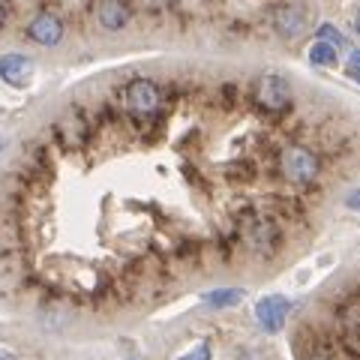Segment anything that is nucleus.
Segmentation results:
<instances>
[{
  "instance_id": "nucleus-16",
  "label": "nucleus",
  "mask_w": 360,
  "mask_h": 360,
  "mask_svg": "<svg viewBox=\"0 0 360 360\" xmlns=\"http://www.w3.org/2000/svg\"><path fill=\"white\" fill-rule=\"evenodd\" d=\"M4 25H6V6L0 4V27H4Z\"/></svg>"
},
{
  "instance_id": "nucleus-9",
  "label": "nucleus",
  "mask_w": 360,
  "mask_h": 360,
  "mask_svg": "<svg viewBox=\"0 0 360 360\" xmlns=\"http://www.w3.org/2000/svg\"><path fill=\"white\" fill-rule=\"evenodd\" d=\"M243 300V291L240 288H217V291H207L205 295V303H210V307H234V303Z\"/></svg>"
},
{
  "instance_id": "nucleus-2",
  "label": "nucleus",
  "mask_w": 360,
  "mask_h": 360,
  "mask_svg": "<svg viewBox=\"0 0 360 360\" xmlns=\"http://www.w3.org/2000/svg\"><path fill=\"white\" fill-rule=\"evenodd\" d=\"M255 99H258V105L267 108V111H274V115H279V111H285L291 105V84L285 82L283 75H264L262 82H258L255 87Z\"/></svg>"
},
{
  "instance_id": "nucleus-18",
  "label": "nucleus",
  "mask_w": 360,
  "mask_h": 360,
  "mask_svg": "<svg viewBox=\"0 0 360 360\" xmlns=\"http://www.w3.org/2000/svg\"><path fill=\"white\" fill-rule=\"evenodd\" d=\"M0 148H4V139H0Z\"/></svg>"
},
{
  "instance_id": "nucleus-3",
  "label": "nucleus",
  "mask_w": 360,
  "mask_h": 360,
  "mask_svg": "<svg viewBox=\"0 0 360 360\" xmlns=\"http://www.w3.org/2000/svg\"><path fill=\"white\" fill-rule=\"evenodd\" d=\"M270 25H274V30L283 39H297L300 33L307 30L309 15H307V9L297 6V4H283L270 13Z\"/></svg>"
},
{
  "instance_id": "nucleus-13",
  "label": "nucleus",
  "mask_w": 360,
  "mask_h": 360,
  "mask_svg": "<svg viewBox=\"0 0 360 360\" xmlns=\"http://www.w3.org/2000/svg\"><path fill=\"white\" fill-rule=\"evenodd\" d=\"M345 205L352 207L354 213H360V189H354V193H348V198H345Z\"/></svg>"
},
{
  "instance_id": "nucleus-7",
  "label": "nucleus",
  "mask_w": 360,
  "mask_h": 360,
  "mask_svg": "<svg viewBox=\"0 0 360 360\" xmlns=\"http://www.w3.org/2000/svg\"><path fill=\"white\" fill-rule=\"evenodd\" d=\"M27 37L37 42V45H45V49H51V45H58L63 39V21L54 15V13H42L30 21L27 27Z\"/></svg>"
},
{
  "instance_id": "nucleus-11",
  "label": "nucleus",
  "mask_w": 360,
  "mask_h": 360,
  "mask_svg": "<svg viewBox=\"0 0 360 360\" xmlns=\"http://www.w3.org/2000/svg\"><path fill=\"white\" fill-rule=\"evenodd\" d=\"M315 42H328V45H333V49H340V45L345 42V37L333 25H321L319 33H315Z\"/></svg>"
},
{
  "instance_id": "nucleus-19",
  "label": "nucleus",
  "mask_w": 360,
  "mask_h": 360,
  "mask_svg": "<svg viewBox=\"0 0 360 360\" xmlns=\"http://www.w3.org/2000/svg\"><path fill=\"white\" fill-rule=\"evenodd\" d=\"M354 78H357V82H360V75H354Z\"/></svg>"
},
{
  "instance_id": "nucleus-6",
  "label": "nucleus",
  "mask_w": 360,
  "mask_h": 360,
  "mask_svg": "<svg viewBox=\"0 0 360 360\" xmlns=\"http://www.w3.org/2000/svg\"><path fill=\"white\" fill-rule=\"evenodd\" d=\"M0 78L13 87H27L33 78V60L27 54H4L0 58Z\"/></svg>"
},
{
  "instance_id": "nucleus-8",
  "label": "nucleus",
  "mask_w": 360,
  "mask_h": 360,
  "mask_svg": "<svg viewBox=\"0 0 360 360\" xmlns=\"http://www.w3.org/2000/svg\"><path fill=\"white\" fill-rule=\"evenodd\" d=\"M94 15L103 30H123L129 25V6L123 0H96Z\"/></svg>"
},
{
  "instance_id": "nucleus-1",
  "label": "nucleus",
  "mask_w": 360,
  "mask_h": 360,
  "mask_svg": "<svg viewBox=\"0 0 360 360\" xmlns=\"http://www.w3.org/2000/svg\"><path fill=\"white\" fill-rule=\"evenodd\" d=\"M283 174L288 184L295 186H309L315 177H319V160H315V153L307 150V148H288L283 153Z\"/></svg>"
},
{
  "instance_id": "nucleus-4",
  "label": "nucleus",
  "mask_w": 360,
  "mask_h": 360,
  "mask_svg": "<svg viewBox=\"0 0 360 360\" xmlns=\"http://www.w3.org/2000/svg\"><path fill=\"white\" fill-rule=\"evenodd\" d=\"M127 108L132 111V115H139V117L153 115V111L160 108V87H156L153 82H148V78H135V82H129V87H127Z\"/></svg>"
},
{
  "instance_id": "nucleus-14",
  "label": "nucleus",
  "mask_w": 360,
  "mask_h": 360,
  "mask_svg": "<svg viewBox=\"0 0 360 360\" xmlns=\"http://www.w3.org/2000/svg\"><path fill=\"white\" fill-rule=\"evenodd\" d=\"M348 70H352V75H360V51H352V58H348Z\"/></svg>"
},
{
  "instance_id": "nucleus-17",
  "label": "nucleus",
  "mask_w": 360,
  "mask_h": 360,
  "mask_svg": "<svg viewBox=\"0 0 360 360\" xmlns=\"http://www.w3.org/2000/svg\"><path fill=\"white\" fill-rule=\"evenodd\" d=\"M354 27H357V33H360V9L354 13Z\"/></svg>"
},
{
  "instance_id": "nucleus-5",
  "label": "nucleus",
  "mask_w": 360,
  "mask_h": 360,
  "mask_svg": "<svg viewBox=\"0 0 360 360\" xmlns=\"http://www.w3.org/2000/svg\"><path fill=\"white\" fill-rule=\"evenodd\" d=\"M255 315L262 321V328L267 333H279L285 328V319H288V300L279 297V295H270V297H262L255 307Z\"/></svg>"
},
{
  "instance_id": "nucleus-15",
  "label": "nucleus",
  "mask_w": 360,
  "mask_h": 360,
  "mask_svg": "<svg viewBox=\"0 0 360 360\" xmlns=\"http://www.w3.org/2000/svg\"><path fill=\"white\" fill-rule=\"evenodd\" d=\"M0 360H15V354L6 352V348H0Z\"/></svg>"
},
{
  "instance_id": "nucleus-10",
  "label": "nucleus",
  "mask_w": 360,
  "mask_h": 360,
  "mask_svg": "<svg viewBox=\"0 0 360 360\" xmlns=\"http://www.w3.org/2000/svg\"><path fill=\"white\" fill-rule=\"evenodd\" d=\"M309 63L330 70V66H336V49H333V45H328V42H315L309 49Z\"/></svg>"
},
{
  "instance_id": "nucleus-12",
  "label": "nucleus",
  "mask_w": 360,
  "mask_h": 360,
  "mask_svg": "<svg viewBox=\"0 0 360 360\" xmlns=\"http://www.w3.org/2000/svg\"><path fill=\"white\" fill-rule=\"evenodd\" d=\"M180 360H210V345H207V342H198L193 352H186Z\"/></svg>"
}]
</instances>
